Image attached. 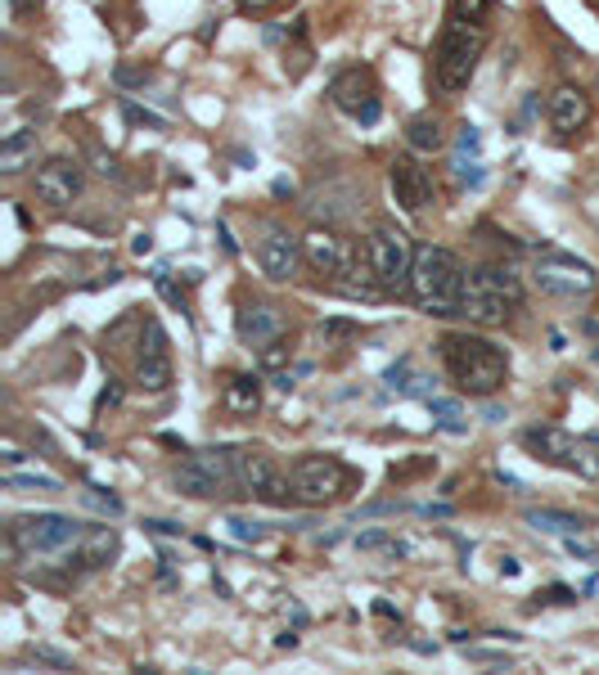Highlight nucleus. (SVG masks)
Wrapping results in <instances>:
<instances>
[{
    "instance_id": "nucleus-1",
    "label": "nucleus",
    "mask_w": 599,
    "mask_h": 675,
    "mask_svg": "<svg viewBox=\"0 0 599 675\" xmlns=\"http://www.w3.org/2000/svg\"><path fill=\"white\" fill-rule=\"evenodd\" d=\"M442 365L455 378V387L473 396H491L505 387L509 374V356L496 342L478 338V333H446L442 338Z\"/></svg>"
},
{
    "instance_id": "nucleus-2",
    "label": "nucleus",
    "mask_w": 599,
    "mask_h": 675,
    "mask_svg": "<svg viewBox=\"0 0 599 675\" xmlns=\"http://www.w3.org/2000/svg\"><path fill=\"white\" fill-rule=\"evenodd\" d=\"M410 293L428 315H460L464 297V266L451 248L424 243L415 252V270H410Z\"/></svg>"
},
{
    "instance_id": "nucleus-3",
    "label": "nucleus",
    "mask_w": 599,
    "mask_h": 675,
    "mask_svg": "<svg viewBox=\"0 0 599 675\" xmlns=\"http://www.w3.org/2000/svg\"><path fill=\"white\" fill-rule=\"evenodd\" d=\"M482 50H487V32H482L478 23H469V18H455L442 27V36H437V54H433V72H437V86L442 90H460L469 86L473 68H478Z\"/></svg>"
},
{
    "instance_id": "nucleus-4",
    "label": "nucleus",
    "mask_w": 599,
    "mask_h": 675,
    "mask_svg": "<svg viewBox=\"0 0 599 675\" xmlns=\"http://www.w3.org/2000/svg\"><path fill=\"white\" fill-rule=\"evenodd\" d=\"M82 522L68 518V513H23L10 522V540L19 554L28 558H55L64 549H73L82 540Z\"/></svg>"
},
{
    "instance_id": "nucleus-5",
    "label": "nucleus",
    "mask_w": 599,
    "mask_h": 675,
    "mask_svg": "<svg viewBox=\"0 0 599 675\" xmlns=\"http://www.w3.org/2000/svg\"><path fill=\"white\" fill-rule=\"evenodd\" d=\"M293 491H298L302 504H334L352 491L356 473L343 464L338 455H302L298 464L289 468Z\"/></svg>"
},
{
    "instance_id": "nucleus-6",
    "label": "nucleus",
    "mask_w": 599,
    "mask_h": 675,
    "mask_svg": "<svg viewBox=\"0 0 599 675\" xmlns=\"http://www.w3.org/2000/svg\"><path fill=\"white\" fill-rule=\"evenodd\" d=\"M415 243H410L406 230H397V225H374L370 239H365V257H370L374 275L383 279V288L388 293H401V288H410V270H415Z\"/></svg>"
},
{
    "instance_id": "nucleus-7",
    "label": "nucleus",
    "mask_w": 599,
    "mask_h": 675,
    "mask_svg": "<svg viewBox=\"0 0 599 675\" xmlns=\"http://www.w3.org/2000/svg\"><path fill=\"white\" fill-rule=\"evenodd\" d=\"M230 464H235V482L244 486V495H257V500L275 504V509H289V500H298L293 477L284 482L266 450H230Z\"/></svg>"
},
{
    "instance_id": "nucleus-8",
    "label": "nucleus",
    "mask_w": 599,
    "mask_h": 675,
    "mask_svg": "<svg viewBox=\"0 0 599 675\" xmlns=\"http://www.w3.org/2000/svg\"><path fill=\"white\" fill-rule=\"evenodd\" d=\"M176 491L190 495V500H212L235 482V464H230V450H194L181 468H176Z\"/></svg>"
},
{
    "instance_id": "nucleus-9",
    "label": "nucleus",
    "mask_w": 599,
    "mask_h": 675,
    "mask_svg": "<svg viewBox=\"0 0 599 675\" xmlns=\"http://www.w3.org/2000/svg\"><path fill=\"white\" fill-rule=\"evenodd\" d=\"M532 279H536V288L550 297H586V293H595V284H599L595 270H590L586 261L568 257V252H541L532 266Z\"/></svg>"
},
{
    "instance_id": "nucleus-10",
    "label": "nucleus",
    "mask_w": 599,
    "mask_h": 675,
    "mask_svg": "<svg viewBox=\"0 0 599 675\" xmlns=\"http://www.w3.org/2000/svg\"><path fill=\"white\" fill-rule=\"evenodd\" d=\"M329 99H334L343 113L361 117L365 126L379 122V81H374L370 68H343L329 81Z\"/></svg>"
},
{
    "instance_id": "nucleus-11",
    "label": "nucleus",
    "mask_w": 599,
    "mask_h": 675,
    "mask_svg": "<svg viewBox=\"0 0 599 675\" xmlns=\"http://www.w3.org/2000/svg\"><path fill=\"white\" fill-rule=\"evenodd\" d=\"M136 383L145 387V392H167V387H172V351H167V329L158 320L140 324Z\"/></svg>"
},
{
    "instance_id": "nucleus-12",
    "label": "nucleus",
    "mask_w": 599,
    "mask_h": 675,
    "mask_svg": "<svg viewBox=\"0 0 599 675\" xmlns=\"http://www.w3.org/2000/svg\"><path fill=\"white\" fill-rule=\"evenodd\" d=\"M523 441L527 450H532L536 459H545V464H559V468H590V459L581 455V441L572 437V432L554 428V423H536V428H523Z\"/></svg>"
},
{
    "instance_id": "nucleus-13",
    "label": "nucleus",
    "mask_w": 599,
    "mask_h": 675,
    "mask_svg": "<svg viewBox=\"0 0 599 675\" xmlns=\"http://www.w3.org/2000/svg\"><path fill=\"white\" fill-rule=\"evenodd\" d=\"M388 185H392V198L401 203V212H424L428 203H433V176H428L424 167H419L415 158H392V167H388Z\"/></svg>"
},
{
    "instance_id": "nucleus-14",
    "label": "nucleus",
    "mask_w": 599,
    "mask_h": 675,
    "mask_svg": "<svg viewBox=\"0 0 599 675\" xmlns=\"http://www.w3.org/2000/svg\"><path fill=\"white\" fill-rule=\"evenodd\" d=\"M113 558H118V531L113 527H91L73 549L59 554V563L77 576V572H100V567H109Z\"/></svg>"
},
{
    "instance_id": "nucleus-15",
    "label": "nucleus",
    "mask_w": 599,
    "mask_h": 675,
    "mask_svg": "<svg viewBox=\"0 0 599 675\" xmlns=\"http://www.w3.org/2000/svg\"><path fill=\"white\" fill-rule=\"evenodd\" d=\"M302 248H307V243H298L289 230H266L262 248H257V261H262L266 279H271V284H289L302 266Z\"/></svg>"
},
{
    "instance_id": "nucleus-16",
    "label": "nucleus",
    "mask_w": 599,
    "mask_h": 675,
    "mask_svg": "<svg viewBox=\"0 0 599 675\" xmlns=\"http://www.w3.org/2000/svg\"><path fill=\"white\" fill-rule=\"evenodd\" d=\"M284 329H289V324H284V311L271 302H248L244 311L235 315V333L244 347H271V342L284 338Z\"/></svg>"
},
{
    "instance_id": "nucleus-17",
    "label": "nucleus",
    "mask_w": 599,
    "mask_h": 675,
    "mask_svg": "<svg viewBox=\"0 0 599 675\" xmlns=\"http://www.w3.org/2000/svg\"><path fill=\"white\" fill-rule=\"evenodd\" d=\"M464 293H478V297H491V302H505L514 311L523 302V279L514 275L509 266H478L464 275Z\"/></svg>"
},
{
    "instance_id": "nucleus-18",
    "label": "nucleus",
    "mask_w": 599,
    "mask_h": 675,
    "mask_svg": "<svg viewBox=\"0 0 599 675\" xmlns=\"http://www.w3.org/2000/svg\"><path fill=\"white\" fill-rule=\"evenodd\" d=\"M82 185L86 180H82V167H77V162L55 158L37 171V198L50 207H68L77 194H82Z\"/></svg>"
},
{
    "instance_id": "nucleus-19",
    "label": "nucleus",
    "mask_w": 599,
    "mask_h": 675,
    "mask_svg": "<svg viewBox=\"0 0 599 675\" xmlns=\"http://www.w3.org/2000/svg\"><path fill=\"white\" fill-rule=\"evenodd\" d=\"M590 122V99L581 95L577 86H559L550 95V126L559 135H572V131H581V126Z\"/></svg>"
},
{
    "instance_id": "nucleus-20",
    "label": "nucleus",
    "mask_w": 599,
    "mask_h": 675,
    "mask_svg": "<svg viewBox=\"0 0 599 675\" xmlns=\"http://www.w3.org/2000/svg\"><path fill=\"white\" fill-rule=\"evenodd\" d=\"M221 410L235 419H253L262 410V378L257 374H230L221 387Z\"/></svg>"
},
{
    "instance_id": "nucleus-21",
    "label": "nucleus",
    "mask_w": 599,
    "mask_h": 675,
    "mask_svg": "<svg viewBox=\"0 0 599 675\" xmlns=\"http://www.w3.org/2000/svg\"><path fill=\"white\" fill-rule=\"evenodd\" d=\"M338 293L352 297V302H383L388 297V288H383V279L374 275L370 257L361 261V266H343V279H338Z\"/></svg>"
},
{
    "instance_id": "nucleus-22",
    "label": "nucleus",
    "mask_w": 599,
    "mask_h": 675,
    "mask_svg": "<svg viewBox=\"0 0 599 675\" xmlns=\"http://www.w3.org/2000/svg\"><path fill=\"white\" fill-rule=\"evenodd\" d=\"M302 243H307V261L320 270V275H343V266H347L343 243H338L329 230H311Z\"/></svg>"
},
{
    "instance_id": "nucleus-23",
    "label": "nucleus",
    "mask_w": 599,
    "mask_h": 675,
    "mask_svg": "<svg viewBox=\"0 0 599 675\" xmlns=\"http://www.w3.org/2000/svg\"><path fill=\"white\" fill-rule=\"evenodd\" d=\"M527 527L568 540V536H577V531H586V518H581V513H568V509H527Z\"/></svg>"
},
{
    "instance_id": "nucleus-24",
    "label": "nucleus",
    "mask_w": 599,
    "mask_h": 675,
    "mask_svg": "<svg viewBox=\"0 0 599 675\" xmlns=\"http://www.w3.org/2000/svg\"><path fill=\"white\" fill-rule=\"evenodd\" d=\"M32 158H37V131H14L10 140L0 144V171L5 176H19Z\"/></svg>"
},
{
    "instance_id": "nucleus-25",
    "label": "nucleus",
    "mask_w": 599,
    "mask_h": 675,
    "mask_svg": "<svg viewBox=\"0 0 599 675\" xmlns=\"http://www.w3.org/2000/svg\"><path fill=\"white\" fill-rule=\"evenodd\" d=\"M352 203H356V189L343 185V189H316L311 194V212H325V221H343L352 216Z\"/></svg>"
},
{
    "instance_id": "nucleus-26",
    "label": "nucleus",
    "mask_w": 599,
    "mask_h": 675,
    "mask_svg": "<svg viewBox=\"0 0 599 675\" xmlns=\"http://www.w3.org/2000/svg\"><path fill=\"white\" fill-rule=\"evenodd\" d=\"M406 140H410V149H419V153L442 149V126H437V117H410Z\"/></svg>"
},
{
    "instance_id": "nucleus-27",
    "label": "nucleus",
    "mask_w": 599,
    "mask_h": 675,
    "mask_svg": "<svg viewBox=\"0 0 599 675\" xmlns=\"http://www.w3.org/2000/svg\"><path fill=\"white\" fill-rule=\"evenodd\" d=\"M356 549H370V554H388V558H406L410 545H401L397 536H388V531H361L356 536Z\"/></svg>"
},
{
    "instance_id": "nucleus-28",
    "label": "nucleus",
    "mask_w": 599,
    "mask_h": 675,
    "mask_svg": "<svg viewBox=\"0 0 599 675\" xmlns=\"http://www.w3.org/2000/svg\"><path fill=\"white\" fill-rule=\"evenodd\" d=\"M5 486H10V491H64V486H59V477L19 473V468H10V473H5Z\"/></svg>"
},
{
    "instance_id": "nucleus-29",
    "label": "nucleus",
    "mask_w": 599,
    "mask_h": 675,
    "mask_svg": "<svg viewBox=\"0 0 599 675\" xmlns=\"http://www.w3.org/2000/svg\"><path fill=\"white\" fill-rule=\"evenodd\" d=\"M82 504H86V509H95V513H104V518H118V513L127 509V504H122L113 491H104V486H91V491H82Z\"/></svg>"
},
{
    "instance_id": "nucleus-30",
    "label": "nucleus",
    "mask_w": 599,
    "mask_h": 675,
    "mask_svg": "<svg viewBox=\"0 0 599 675\" xmlns=\"http://www.w3.org/2000/svg\"><path fill=\"white\" fill-rule=\"evenodd\" d=\"M428 410L437 414V423H442L446 432H464V423H460V405H455V401H442V396H428Z\"/></svg>"
},
{
    "instance_id": "nucleus-31",
    "label": "nucleus",
    "mask_w": 599,
    "mask_h": 675,
    "mask_svg": "<svg viewBox=\"0 0 599 675\" xmlns=\"http://www.w3.org/2000/svg\"><path fill=\"white\" fill-rule=\"evenodd\" d=\"M226 531L239 540V545H257V540L266 536L262 522H248V518H226Z\"/></svg>"
},
{
    "instance_id": "nucleus-32",
    "label": "nucleus",
    "mask_w": 599,
    "mask_h": 675,
    "mask_svg": "<svg viewBox=\"0 0 599 675\" xmlns=\"http://www.w3.org/2000/svg\"><path fill=\"white\" fill-rule=\"evenodd\" d=\"M491 5H496V0H451V14L469 18V23H482V18L491 14Z\"/></svg>"
},
{
    "instance_id": "nucleus-33",
    "label": "nucleus",
    "mask_w": 599,
    "mask_h": 675,
    "mask_svg": "<svg viewBox=\"0 0 599 675\" xmlns=\"http://www.w3.org/2000/svg\"><path fill=\"white\" fill-rule=\"evenodd\" d=\"M320 333H325V342H343V338H356V333H361V324H356V320H325V324H320Z\"/></svg>"
},
{
    "instance_id": "nucleus-34",
    "label": "nucleus",
    "mask_w": 599,
    "mask_h": 675,
    "mask_svg": "<svg viewBox=\"0 0 599 675\" xmlns=\"http://www.w3.org/2000/svg\"><path fill=\"white\" fill-rule=\"evenodd\" d=\"M410 378H415V374H410V360H397V365H392V369H388V374H383V383H388V387H392V392H401V396H406Z\"/></svg>"
},
{
    "instance_id": "nucleus-35",
    "label": "nucleus",
    "mask_w": 599,
    "mask_h": 675,
    "mask_svg": "<svg viewBox=\"0 0 599 675\" xmlns=\"http://www.w3.org/2000/svg\"><path fill=\"white\" fill-rule=\"evenodd\" d=\"M478 149H482L478 126H464V131H460V140H455V153H460V158H478Z\"/></svg>"
},
{
    "instance_id": "nucleus-36",
    "label": "nucleus",
    "mask_w": 599,
    "mask_h": 675,
    "mask_svg": "<svg viewBox=\"0 0 599 675\" xmlns=\"http://www.w3.org/2000/svg\"><path fill=\"white\" fill-rule=\"evenodd\" d=\"M28 653L37 657V662H46V666H59V671H68V666H73V657H68V653H55V648H46V644H32Z\"/></svg>"
},
{
    "instance_id": "nucleus-37",
    "label": "nucleus",
    "mask_w": 599,
    "mask_h": 675,
    "mask_svg": "<svg viewBox=\"0 0 599 675\" xmlns=\"http://www.w3.org/2000/svg\"><path fill=\"white\" fill-rule=\"evenodd\" d=\"M154 284H158V293H163L167 302H176V306H181V293H176V284H172V270H167V266H158V270H154Z\"/></svg>"
},
{
    "instance_id": "nucleus-38",
    "label": "nucleus",
    "mask_w": 599,
    "mask_h": 675,
    "mask_svg": "<svg viewBox=\"0 0 599 675\" xmlns=\"http://www.w3.org/2000/svg\"><path fill=\"white\" fill-rule=\"evenodd\" d=\"M122 113H127L131 122H145V126H158V131H163V117H158V113H149V108H140V104H131V99L122 104Z\"/></svg>"
},
{
    "instance_id": "nucleus-39",
    "label": "nucleus",
    "mask_w": 599,
    "mask_h": 675,
    "mask_svg": "<svg viewBox=\"0 0 599 675\" xmlns=\"http://www.w3.org/2000/svg\"><path fill=\"white\" fill-rule=\"evenodd\" d=\"M280 5H289V0H239V9L244 14H253V18H262V14H275Z\"/></svg>"
},
{
    "instance_id": "nucleus-40",
    "label": "nucleus",
    "mask_w": 599,
    "mask_h": 675,
    "mask_svg": "<svg viewBox=\"0 0 599 675\" xmlns=\"http://www.w3.org/2000/svg\"><path fill=\"white\" fill-rule=\"evenodd\" d=\"M469 662H487V666H509V653H496V648H469Z\"/></svg>"
},
{
    "instance_id": "nucleus-41",
    "label": "nucleus",
    "mask_w": 599,
    "mask_h": 675,
    "mask_svg": "<svg viewBox=\"0 0 599 675\" xmlns=\"http://www.w3.org/2000/svg\"><path fill=\"white\" fill-rule=\"evenodd\" d=\"M118 401H122V387H118V383H113V387H104V392H100V401H95V414H104L109 405H118Z\"/></svg>"
},
{
    "instance_id": "nucleus-42",
    "label": "nucleus",
    "mask_w": 599,
    "mask_h": 675,
    "mask_svg": "<svg viewBox=\"0 0 599 675\" xmlns=\"http://www.w3.org/2000/svg\"><path fill=\"white\" fill-rule=\"evenodd\" d=\"M577 599V594L568 590V585H550V590H545V603H572Z\"/></svg>"
},
{
    "instance_id": "nucleus-43",
    "label": "nucleus",
    "mask_w": 599,
    "mask_h": 675,
    "mask_svg": "<svg viewBox=\"0 0 599 675\" xmlns=\"http://www.w3.org/2000/svg\"><path fill=\"white\" fill-rule=\"evenodd\" d=\"M149 531H158V536H181V527L176 522H163V518H154V522H145Z\"/></svg>"
},
{
    "instance_id": "nucleus-44",
    "label": "nucleus",
    "mask_w": 599,
    "mask_h": 675,
    "mask_svg": "<svg viewBox=\"0 0 599 675\" xmlns=\"http://www.w3.org/2000/svg\"><path fill=\"white\" fill-rule=\"evenodd\" d=\"M46 0H10V14H32V9H41Z\"/></svg>"
},
{
    "instance_id": "nucleus-45",
    "label": "nucleus",
    "mask_w": 599,
    "mask_h": 675,
    "mask_svg": "<svg viewBox=\"0 0 599 675\" xmlns=\"http://www.w3.org/2000/svg\"><path fill=\"white\" fill-rule=\"evenodd\" d=\"M568 549H572V554H577V558H595V549H590V545H581L577 536H568Z\"/></svg>"
},
{
    "instance_id": "nucleus-46",
    "label": "nucleus",
    "mask_w": 599,
    "mask_h": 675,
    "mask_svg": "<svg viewBox=\"0 0 599 675\" xmlns=\"http://www.w3.org/2000/svg\"><path fill=\"white\" fill-rule=\"evenodd\" d=\"M374 612H379V617H401V612H397V608H392V603H388V599H379V603H374Z\"/></svg>"
},
{
    "instance_id": "nucleus-47",
    "label": "nucleus",
    "mask_w": 599,
    "mask_h": 675,
    "mask_svg": "<svg viewBox=\"0 0 599 675\" xmlns=\"http://www.w3.org/2000/svg\"><path fill=\"white\" fill-rule=\"evenodd\" d=\"M482 419H487V423H500V419H505V410H500V405H487V410H482Z\"/></svg>"
},
{
    "instance_id": "nucleus-48",
    "label": "nucleus",
    "mask_w": 599,
    "mask_h": 675,
    "mask_svg": "<svg viewBox=\"0 0 599 675\" xmlns=\"http://www.w3.org/2000/svg\"><path fill=\"white\" fill-rule=\"evenodd\" d=\"M275 648H298V635H293V630H284V635L275 639Z\"/></svg>"
},
{
    "instance_id": "nucleus-49",
    "label": "nucleus",
    "mask_w": 599,
    "mask_h": 675,
    "mask_svg": "<svg viewBox=\"0 0 599 675\" xmlns=\"http://www.w3.org/2000/svg\"><path fill=\"white\" fill-rule=\"evenodd\" d=\"M424 513H428V518H446L451 509H446V504H424Z\"/></svg>"
},
{
    "instance_id": "nucleus-50",
    "label": "nucleus",
    "mask_w": 599,
    "mask_h": 675,
    "mask_svg": "<svg viewBox=\"0 0 599 675\" xmlns=\"http://www.w3.org/2000/svg\"><path fill=\"white\" fill-rule=\"evenodd\" d=\"M23 459H28V455H23V450H10V455H5V468H19Z\"/></svg>"
},
{
    "instance_id": "nucleus-51",
    "label": "nucleus",
    "mask_w": 599,
    "mask_h": 675,
    "mask_svg": "<svg viewBox=\"0 0 599 675\" xmlns=\"http://www.w3.org/2000/svg\"><path fill=\"white\" fill-rule=\"evenodd\" d=\"M586 473H595V477H599V455H595V459H590V468H586Z\"/></svg>"
},
{
    "instance_id": "nucleus-52",
    "label": "nucleus",
    "mask_w": 599,
    "mask_h": 675,
    "mask_svg": "<svg viewBox=\"0 0 599 675\" xmlns=\"http://www.w3.org/2000/svg\"><path fill=\"white\" fill-rule=\"evenodd\" d=\"M590 356H595V365H599V347H595V351H590Z\"/></svg>"
},
{
    "instance_id": "nucleus-53",
    "label": "nucleus",
    "mask_w": 599,
    "mask_h": 675,
    "mask_svg": "<svg viewBox=\"0 0 599 675\" xmlns=\"http://www.w3.org/2000/svg\"><path fill=\"white\" fill-rule=\"evenodd\" d=\"M590 5H595V9H599V0H590Z\"/></svg>"
}]
</instances>
